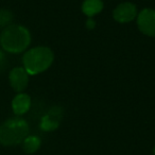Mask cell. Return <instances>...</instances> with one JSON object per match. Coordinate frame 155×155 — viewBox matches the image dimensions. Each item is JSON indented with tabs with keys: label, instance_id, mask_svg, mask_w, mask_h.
Listing matches in <instances>:
<instances>
[{
	"label": "cell",
	"instance_id": "cell-1",
	"mask_svg": "<svg viewBox=\"0 0 155 155\" xmlns=\"http://www.w3.org/2000/svg\"><path fill=\"white\" fill-rule=\"evenodd\" d=\"M31 44L30 31L21 25H10L0 34V45L9 53H20Z\"/></svg>",
	"mask_w": 155,
	"mask_h": 155
},
{
	"label": "cell",
	"instance_id": "cell-2",
	"mask_svg": "<svg viewBox=\"0 0 155 155\" xmlns=\"http://www.w3.org/2000/svg\"><path fill=\"white\" fill-rule=\"evenodd\" d=\"M54 54L48 47L38 46L26 51L22 58L24 68L29 75H35L46 71L52 65Z\"/></svg>",
	"mask_w": 155,
	"mask_h": 155
},
{
	"label": "cell",
	"instance_id": "cell-3",
	"mask_svg": "<svg viewBox=\"0 0 155 155\" xmlns=\"http://www.w3.org/2000/svg\"><path fill=\"white\" fill-rule=\"evenodd\" d=\"M29 124L25 119L16 116L0 124V143L13 147L21 143L29 135Z\"/></svg>",
	"mask_w": 155,
	"mask_h": 155
},
{
	"label": "cell",
	"instance_id": "cell-4",
	"mask_svg": "<svg viewBox=\"0 0 155 155\" xmlns=\"http://www.w3.org/2000/svg\"><path fill=\"white\" fill-rule=\"evenodd\" d=\"M136 18L138 29L142 34L147 36H155V10L146 8L137 14Z\"/></svg>",
	"mask_w": 155,
	"mask_h": 155
},
{
	"label": "cell",
	"instance_id": "cell-5",
	"mask_svg": "<svg viewBox=\"0 0 155 155\" xmlns=\"http://www.w3.org/2000/svg\"><path fill=\"white\" fill-rule=\"evenodd\" d=\"M9 81L12 88L18 94L22 93L28 87L29 84V73L24 67H15L10 71Z\"/></svg>",
	"mask_w": 155,
	"mask_h": 155
},
{
	"label": "cell",
	"instance_id": "cell-6",
	"mask_svg": "<svg viewBox=\"0 0 155 155\" xmlns=\"http://www.w3.org/2000/svg\"><path fill=\"white\" fill-rule=\"evenodd\" d=\"M137 8L134 3L123 2L117 5L113 12V17L120 24H127L137 17Z\"/></svg>",
	"mask_w": 155,
	"mask_h": 155
},
{
	"label": "cell",
	"instance_id": "cell-7",
	"mask_svg": "<svg viewBox=\"0 0 155 155\" xmlns=\"http://www.w3.org/2000/svg\"><path fill=\"white\" fill-rule=\"evenodd\" d=\"M63 118V110L60 106L51 107L41 120V129L45 132H52L58 127Z\"/></svg>",
	"mask_w": 155,
	"mask_h": 155
},
{
	"label": "cell",
	"instance_id": "cell-8",
	"mask_svg": "<svg viewBox=\"0 0 155 155\" xmlns=\"http://www.w3.org/2000/svg\"><path fill=\"white\" fill-rule=\"evenodd\" d=\"M31 107V98L25 93H19L14 97L12 101V110L16 116L20 117L29 112Z\"/></svg>",
	"mask_w": 155,
	"mask_h": 155
},
{
	"label": "cell",
	"instance_id": "cell-9",
	"mask_svg": "<svg viewBox=\"0 0 155 155\" xmlns=\"http://www.w3.org/2000/svg\"><path fill=\"white\" fill-rule=\"evenodd\" d=\"M103 10L102 0H84L82 3V12L88 17L99 14Z\"/></svg>",
	"mask_w": 155,
	"mask_h": 155
},
{
	"label": "cell",
	"instance_id": "cell-10",
	"mask_svg": "<svg viewBox=\"0 0 155 155\" xmlns=\"http://www.w3.org/2000/svg\"><path fill=\"white\" fill-rule=\"evenodd\" d=\"M21 143H22V150H24L27 154H33V153H35L41 148V140L38 136L28 135L25 138Z\"/></svg>",
	"mask_w": 155,
	"mask_h": 155
},
{
	"label": "cell",
	"instance_id": "cell-11",
	"mask_svg": "<svg viewBox=\"0 0 155 155\" xmlns=\"http://www.w3.org/2000/svg\"><path fill=\"white\" fill-rule=\"evenodd\" d=\"M13 13L9 10L1 9L0 10V29H5L8 26L12 25L13 21Z\"/></svg>",
	"mask_w": 155,
	"mask_h": 155
},
{
	"label": "cell",
	"instance_id": "cell-12",
	"mask_svg": "<svg viewBox=\"0 0 155 155\" xmlns=\"http://www.w3.org/2000/svg\"><path fill=\"white\" fill-rule=\"evenodd\" d=\"M8 66V60L5 56V52L2 50H0V72H2Z\"/></svg>",
	"mask_w": 155,
	"mask_h": 155
},
{
	"label": "cell",
	"instance_id": "cell-13",
	"mask_svg": "<svg viewBox=\"0 0 155 155\" xmlns=\"http://www.w3.org/2000/svg\"><path fill=\"white\" fill-rule=\"evenodd\" d=\"M95 20L94 19H91V17H88V20L86 21V27L88 29H93V28H95Z\"/></svg>",
	"mask_w": 155,
	"mask_h": 155
},
{
	"label": "cell",
	"instance_id": "cell-14",
	"mask_svg": "<svg viewBox=\"0 0 155 155\" xmlns=\"http://www.w3.org/2000/svg\"><path fill=\"white\" fill-rule=\"evenodd\" d=\"M153 154L155 155V147H154V149H153Z\"/></svg>",
	"mask_w": 155,
	"mask_h": 155
}]
</instances>
